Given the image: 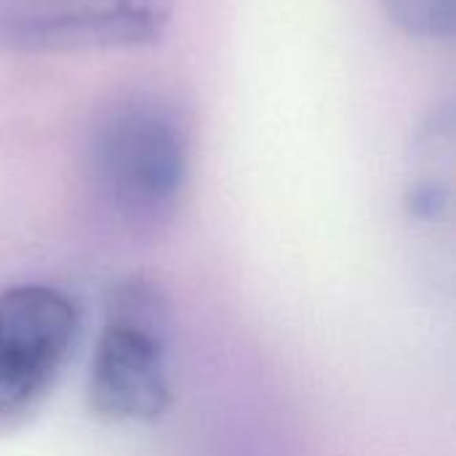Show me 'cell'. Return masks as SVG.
<instances>
[{
  "label": "cell",
  "instance_id": "5",
  "mask_svg": "<svg viewBox=\"0 0 456 456\" xmlns=\"http://www.w3.org/2000/svg\"><path fill=\"white\" fill-rule=\"evenodd\" d=\"M406 214L419 238L428 283L452 291L454 283V115L452 107L422 123L409 163Z\"/></svg>",
  "mask_w": 456,
  "mask_h": 456
},
{
  "label": "cell",
  "instance_id": "1",
  "mask_svg": "<svg viewBox=\"0 0 456 456\" xmlns=\"http://www.w3.org/2000/svg\"><path fill=\"white\" fill-rule=\"evenodd\" d=\"M99 211L131 238H155L179 214L190 179V123L163 94L134 91L102 107L83 152Z\"/></svg>",
  "mask_w": 456,
  "mask_h": 456
},
{
  "label": "cell",
  "instance_id": "2",
  "mask_svg": "<svg viewBox=\"0 0 456 456\" xmlns=\"http://www.w3.org/2000/svg\"><path fill=\"white\" fill-rule=\"evenodd\" d=\"M86 395L91 411L120 425L155 422L168 411L171 313L158 283L147 278L112 283Z\"/></svg>",
  "mask_w": 456,
  "mask_h": 456
},
{
  "label": "cell",
  "instance_id": "3",
  "mask_svg": "<svg viewBox=\"0 0 456 456\" xmlns=\"http://www.w3.org/2000/svg\"><path fill=\"white\" fill-rule=\"evenodd\" d=\"M176 0H0V48L13 53L139 51L160 43Z\"/></svg>",
  "mask_w": 456,
  "mask_h": 456
},
{
  "label": "cell",
  "instance_id": "4",
  "mask_svg": "<svg viewBox=\"0 0 456 456\" xmlns=\"http://www.w3.org/2000/svg\"><path fill=\"white\" fill-rule=\"evenodd\" d=\"M77 337V307L56 286L0 294V419L35 409L61 374Z\"/></svg>",
  "mask_w": 456,
  "mask_h": 456
},
{
  "label": "cell",
  "instance_id": "6",
  "mask_svg": "<svg viewBox=\"0 0 456 456\" xmlns=\"http://www.w3.org/2000/svg\"><path fill=\"white\" fill-rule=\"evenodd\" d=\"M390 21L414 40H452L456 0H382Z\"/></svg>",
  "mask_w": 456,
  "mask_h": 456
}]
</instances>
